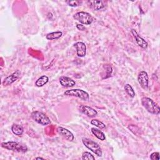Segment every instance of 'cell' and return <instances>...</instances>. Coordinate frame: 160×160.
<instances>
[{
    "instance_id": "cell-1",
    "label": "cell",
    "mask_w": 160,
    "mask_h": 160,
    "mask_svg": "<svg viewBox=\"0 0 160 160\" xmlns=\"http://www.w3.org/2000/svg\"><path fill=\"white\" fill-rule=\"evenodd\" d=\"M141 104L149 112L152 114L158 115L160 112V108L159 105L150 98H142Z\"/></svg>"
},
{
    "instance_id": "cell-2",
    "label": "cell",
    "mask_w": 160,
    "mask_h": 160,
    "mask_svg": "<svg viewBox=\"0 0 160 160\" xmlns=\"http://www.w3.org/2000/svg\"><path fill=\"white\" fill-rule=\"evenodd\" d=\"M2 148L15 151L17 152H22L24 153L28 151V147L21 143H19L16 141H8V142H2L1 144Z\"/></svg>"
},
{
    "instance_id": "cell-3",
    "label": "cell",
    "mask_w": 160,
    "mask_h": 160,
    "mask_svg": "<svg viewBox=\"0 0 160 160\" xmlns=\"http://www.w3.org/2000/svg\"><path fill=\"white\" fill-rule=\"evenodd\" d=\"M31 117L35 122L42 126H46L50 124L51 122L50 119L46 114L39 111L32 112L31 114Z\"/></svg>"
},
{
    "instance_id": "cell-4",
    "label": "cell",
    "mask_w": 160,
    "mask_h": 160,
    "mask_svg": "<svg viewBox=\"0 0 160 160\" xmlns=\"http://www.w3.org/2000/svg\"><path fill=\"white\" fill-rule=\"evenodd\" d=\"M82 142H83L84 145L87 148H88L89 150H91L96 155H97L99 157L102 156V149H101L100 146L96 142H95L89 138H83Z\"/></svg>"
},
{
    "instance_id": "cell-5",
    "label": "cell",
    "mask_w": 160,
    "mask_h": 160,
    "mask_svg": "<svg viewBox=\"0 0 160 160\" xmlns=\"http://www.w3.org/2000/svg\"><path fill=\"white\" fill-rule=\"evenodd\" d=\"M73 18L79 21L81 24L84 25L91 24L94 20V18L91 14L84 11H79L75 13L73 15Z\"/></svg>"
},
{
    "instance_id": "cell-6",
    "label": "cell",
    "mask_w": 160,
    "mask_h": 160,
    "mask_svg": "<svg viewBox=\"0 0 160 160\" xmlns=\"http://www.w3.org/2000/svg\"><path fill=\"white\" fill-rule=\"evenodd\" d=\"M64 95L68 96H74L78 98L83 101L89 100V94L84 90L80 89H72L69 90H66L64 92Z\"/></svg>"
},
{
    "instance_id": "cell-7",
    "label": "cell",
    "mask_w": 160,
    "mask_h": 160,
    "mask_svg": "<svg viewBox=\"0 0 160 160\" xmlns=\"http://www.w3.org/2000/svg\"><path fill=\"white\" fill-rule=\"evenodd\" d=\"M138 81L141 87L146 90L149 87V76L146 71H140L138 75Z\"/></svg>"
},
{
    "instance_id": "cell-8",
    "label": "cell",
    "mask_w": 160,
    "mask_h": 160,
    "mask_svg": "<svg viewBox=\"0 0 160 160\" xmlns=\"http://www.w3.org/2000/svg\"><path fill=\"white\" fill-rule=\"evenodd\" d=\"M20 74H21L20 71L19 70H16V71H14V72H12V74H11L8 76H7L4 79V81H2V84L4 86L12 84L13 82H14L19 78Z\"/></svg>"
},
{
    "instance_id": "cell-9",
    "label": "cell",
    "mask_w": 160,
    "mask_h": 160,
    "mask_svg": "<svg viewBox=\"0 0 160 160\" xmlns=\"http://www.w3.org/2000/svg\"><path fill=\"white\" fill-rule=\"evenodd\" d=\"M131 33L134 38L136 42L138 44V46H139L141 48H142L143 49H146L148 48V42L144 39H143L142 37H141L135 29H131Z\"/></svg>"
},
{
    "instance_id": "cell-10",
    "label": "cell",
    "mask_w": 160,
    "mask_h": 160,
    "mask_svg": "<svg viewBox=\"0 0 160 160\" xmlns=\"http://www.w3.org/2000/svg\"><path fill=\"white\" fill-rule=\"evenodd\" d=\"M79 110L83 114L89 118H93L98 114V112L96 110L90 106L86 105H81L79 106Z\"/></svg>"
},
{
    "instance_id": "cell-11",
    "label": "cell",
    "mask_w": 160,
    "mask_h": 160,
    "mask_svg": "<svg viewBox=\"0 0 160 160\" xmlns=\"http://www.w3.org/2000/svg\"><path fill=\"white\" fill-rule=\"evenodd\" d=\"M57 132L69 141H72L74 138L73 134L69 130L61 126H58L57 128Z\"/></svg>"
},
{
    "instance_id": "cell-12",
    "label": "cell",
    "mask_w": 160,
    "mask_h": 160,
    "mask_svg": "<svg viewBox=\"0 0 160 160\" xmlns=\"http://www.w3.org/2000/svg\"><path fill=\"white\" fill-rule=\"evenodd\" d=\"M74 47L76 49V54L78 57L82 58L85 56L86 54V46L83 42H76L74 44Z\"/></svg>"
},
{
    "instance_id": "cell-13",
    "label": "cell",
    "mask_w": 160,
    "mask_h": 160,
    "mask_svg": "<svg viewBox=\"0 0 160 160\" xmlns=\"http://www.w3.org/2000/svg\"><path fill=\"white\" fill-rule=\"evenodd\" d=\"M87 3L91 9L98 11L105 7L106 2L104 1H88Z\"/></svg>"
},
{
    "instance_id": "cell-14",
    "label": "cell",
    "mask_w": 160,
    "mask_h": 160,
    "mask_svg": "<svg viewBox=\"0 0 160 160\" xmlns=\"http://www.w3.org/2000/svg\"><path fill=\"white\" fill-rule=\"evenodd\" d=\"M61 85L64 88H71L76 84V82L72 79L67 76H61L59 78Z\"/></svg>"
},
{
    "instance_id": "cell-15",
    "label": "cell",
    "mask_w": 160,
    "mask_h": 160,
    "mask_svg": "<svg viewBox=\"0 0 160 160\" xmlns=\"http://www.w3.org/2000/svg\"><path fill=\"white\" fill-rule=\"evenodd\" d=\"M11 131L13 134L16 136H21L24 132V128L23 127L18 124H13L11 126Z\"/></svg>"
},
{
    "instance_id": "cell-16",
    "label": "cell",
    "mask_w": 160,
    "mask_h": 160,
    "mask_svg": "<svg viewBox=\"0 0 160 160\" xmlns=\"http://www.w3.org/2000/svg\"><path fill=\"white\" fill-rule=\"evenodd\" d=\"M91 131L92 132V133L99 140L101 141H104L106 139V136L104 133L101 131L100 129L96 128H92L91 129Z\"/></svg>"
},
{
    "instance_id": "cell-17",
    "label": "cell",
    "mask_w": 160,
    "mask_h": 160,
    "mask_svg": "<svg viewBox=\"0 0 160 160\" xmlns=\"http://www.w3.org/2000/svg\"><path fill=\"white\" fill-rule=\"evenodd\" d=\"M49 81V78L46 75H42L39 77L35 82V85L37 87H42L46 84Z\"/></svg>"
},
{
    "instance_id": "cell-18",
    "label": "cell",
    "mask_w": 160,
    "mask_h": 160,
    "mask_svg": "<svg viewBox=\"0 0 160 160\" xmlns=\"http://www.w3.org/2000/svg\"><path fill=\"white\" fill-rule=\"evenodd\" d=\"M62 35V31H55L48 33L46 34V38L48 40H53V39H58L60 38Z\"/></svg>"
},
{
    "instance_id": "cell-19",
    "label": "cell",
    "mask_w": 160,
    "mask_h": 160,
    "mask_svg": "<svg viewBox=\"0 0 160 160\" xmlns=\"http://www.w3.org/2000/svg\"><path fill=\"white\" fill-rule=\"evenodd\" d=\"M124 90L126 92V93L131 97V98H134L135 96V91L132 87L129 84H126L124 86Z\"/></svg>"
},
{
    "instance_id": "cell-20",
    "label": "cell",
    "mask_w": 160,
    "mask_h": 160,
    "mask_svg": "<svg viewBox=\"0 0 160 160\" xmlns=\"http://www.w3.org/2000/svg\"><path fill=\"white\" fill-rule=\"evenodd\" d=\"M91 124L93 126H94L95 127H97L99 129H104L106 128V125L104 123H103L102 121H101L100 120L96 119H93L91 121Z\"/></svg>"
},
{
    "instance_id": "cell-21",
    "label": "cell",
    "mask_w": 160,
    "mask_h": 160,
    "mask_svg": "<svg viewBox=\"0 0 160 160\" xmlns=\"http://www.w3.org/2000/svg\"><path fill=\"white\" fill-rule=\"evenodd\" d=\"M82 159H84V160H85V159H90L91 160V159H95V158L89 152L85 151L82 154Z\"/></svg>"
},
{
    "instance_id": "cell-22",
    "label": "cell",
    "mask_w": 160,
    "mask_h": 160,
    "mask_svg": "<svg viewBox=\"0 0 160 160\" xmlns=\"http://www.w3.org/2000/svg\"><path fill=\"white\" fill-rule=\"evenodd\" d=\"M66 3L68 4V6H71V7H76V6H78L81 4V1H66Z\"/></svg>"
},
{
    "instance_id": "cell-23",
    "label": "cell",
    "mask_w": 160,
    "mask_h": 160,
    "mask_svg": "<svg viewBox=\"0 0 160 160\" xmlns=\"http://www.w3.org/2000/svg\"><path fill=\"white\" fill-rule=\"evenodd\" d=\"M105 68L106 69V75L107 76L104 78H108L109 76H111V74L112 72V67L111 65H106V66H105Z\"/></svg>"
},
{
    "instance_id": "cell-24",
    "label": "cell",
    "mask_w": 160,
    "mask_h": 160,
    "mask_svg": "<svg viewBox=\"0 0 160 160\" xmlns=\"http://www.w3.org/2000/svg\"><path fill=\"white\" fill-rule=\"evenodd\" d=\"M150 159L152 160H159V153L158 152H154L150 155Z\"/></svg>"
},
{
    "instance_id": "cell-25",
    "label": "cell",
    "mask_w": 160,
    "mask_h": 160,
    "mask_svg": "<svg viewBox=\"0 0 160 160\" xmlns=\"http://www.w3.org/2000/svg\"><path fill=\"white\" fill-rule=\"evenodd\" d=\"M76 28H77L79 30H81V31H84V30L86 29L85 27H84L82 24H78L76 25Z\"/></svg>"
},
{
    "instance_id": "cell-26",
    "label": "cell",
    "mask_w": 160,
    "mask_h": 160,
    "mask_svg": "<svg viewBox=\"0 0 160 160\" xmlns=\"http://www.w3.org/2000/svg\"><path fill=\"white\" fill-rule=\"evenodd\" d=\"M35 159H44V158H41V157H37V158H36Z\"/></svg>"
}]
</instances>
